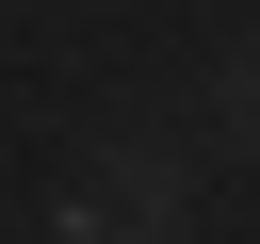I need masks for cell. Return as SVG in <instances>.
Wrapping results in <instances>:
<instances>
[{"label": "cell", "instance_id": "cell-1", "mask_svg": "<svg viewBox=\"0 0 260 244\" xmlns=\"http://www.w3.org/2000/svg\"><path fill=\"white\" fill-rule=\"evenodd\" d=\"M228 114H244V130H260V49H244V81H228Z\"/></svg>", "mask_w": 260, "mask_h": 244}]
</instances>
